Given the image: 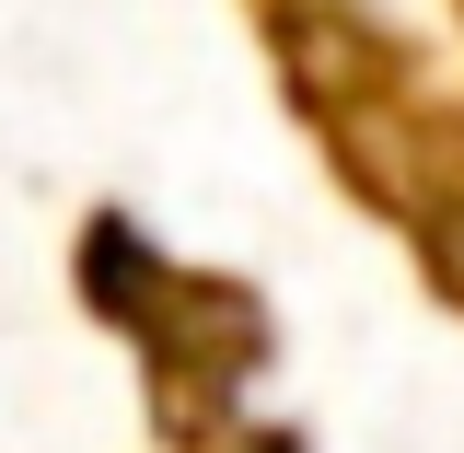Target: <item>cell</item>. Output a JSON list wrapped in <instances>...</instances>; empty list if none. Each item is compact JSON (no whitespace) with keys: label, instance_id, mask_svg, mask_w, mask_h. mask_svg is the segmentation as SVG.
<instances>
[{"label":"cell","instance_id":"3957f363","mask_svg":"<svg viewBox=\"0 0 464 453\" xmlns=\"http://www.w3.org/2000/svg\"><path fill=\"white\" fill-rule=\"evenodd\" d=\"M221 453H314V442H302V430H232Z\"/></svg>","mask_w":464,"mask_h":453},{"label":"cell","instance_id":"277c9868","mask_svg":"<svg viewBox=\"0 0 464 453\" xmlns=\"http://www.w3.org/2000/svg\"><path fill=\"white\" fill-rule=\"evenodd\" d=\"M441 12H453V24H464V0H441Z\"/></svg>","mask_w":464,"mask_h":453},{"label":"cell","instance_id":"6da1fadb","mask_svg":"<svg viewBox=\"0 0 464 453\" xmlns=\"http://www.w3.org/2000/svg\"><path fill=\"white\" fill-rule=\"evenodd\" d=\"M232 12L325 186L406 244L441 314H464V82L383 0H232Z\"/></svg>","mask_w":464,"mask_h":453},{"label":"cell","instance_id":"7a4b0ae2","mask_svg":"<svg viewBox=\"0 0 464 453\" xmlns=\"http://www.w3.org/2000/svg\"><path fill=\"white\" fill-rule=\"evenodd\" d=\"M70 291L82 314L140 360V396H151V453H221L244 430V384L279 360V314L267 291L174 256L140 210H82L70 232Z\"/></svg>","mask_w":464,"mask_h":453}]
</instances>
